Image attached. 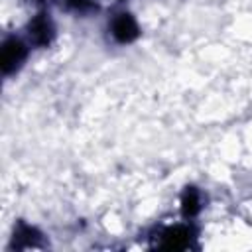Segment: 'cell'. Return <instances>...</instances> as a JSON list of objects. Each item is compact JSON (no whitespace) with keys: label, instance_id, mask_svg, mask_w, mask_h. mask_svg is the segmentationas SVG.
<instances>
[{"label":"cell","instance_id":"6da1fadb","mask_svg":"<svg viewBox=\"0 0 252 252\" xmlns=\"http://www.w3.org/2000/svg\"><path fill=\"white\" fill-rule=\"evenodd\" d=\"M22 53H24V49H22V43H20V41H16V39L6 41V45H4V53H2L4 69L8 71L10 67H14V65L22 59Z\"/></svg>","mask_w":252,"mask_h":252},{"label":"cell","instance_id":"7a4b0ae2","mask_svg":"<svg viewBox=\"0 0 252 252\" xmlns=\"http://www.w3.org/2000/svg\"><path fill=\"white\" fill-rule=\"evenodd\" d=\"M134 32H136V28H134V22H132L130 18L122 16L120 20H116V24H114V33H116L120 39H128L130 35H134Z\"/></svg>","mask_w":252,"mask_h":252}]
</instances>
